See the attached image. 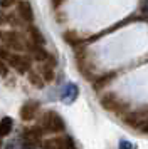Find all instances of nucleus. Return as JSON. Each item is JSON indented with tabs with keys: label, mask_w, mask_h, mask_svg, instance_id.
<instances>
[{
	"label": "nucleus",
	"mask_w": 148,
	"mask_h": 149,
	"mask_svg": "<svg viewBox=\"0 0 148 149\" xmlns=\"http://www.w3.org/2000/svg\"><path fill=\"white\" fill-rule=\"evenodd\" d=\"M113 77H114V74H106V75H103V77H99L98 81H94L93 82L94 91H101L103 87H106L108 84L113 81Z\"/></svg>",
	"instance_id": "14"
},
{
	"label": "nucleus",
	"mask_w": 148,
	"mask_h": 149,
	"mask_svg": "<svg viewBox=\"0 0 148 149\" xmlns=\"http://www.w3.org/2000/svg\"><path fill=\"white\" fill-rule=\"evenodd\" d=\"M56 65H57V59H56L54 54L49 55V59H47L46 62L39 64L37 72L40 74L42 81L46 82V84H51V82H54V79H56Z\"/></svg>",
	"instance_id": "6"
},
{
	"label": "nucleus",
	"mask_w": 148,
	"mask_h": 149,
	"mask_svg": "<svg viewBox=\"0 0 148 149\" xmlns=\"http://www.w3.org/2000/svg\"><path fill=\"white\" fill-rule=\"evenodd\" d=\"M121 119H123V122L128 127L135 129V131H141L148 121V107H143L140 111H131L126 116H123Z\"/></svg>",
	"instance_id": "4"
},
{
	"label": "nucleus",
	"mask_w": 148,
	"mask_h": 149,
	"mask_svg": "<svg viewBox=\"0 0 148 149\" xmlns=\"http://www.w3.org/2000/svg\"><path fill=\"white\" fill-rule=\"evenodd\" d=\"M99 102H101V106H103V109H106V111L120 116V117H123V116H126L130 112L128 102L123 101L120 95H116L114 92H108V94L101 95Z\"/></svg>",
	"instance_id": "3"
},
{
	"label": "nucleus",
	"mask_w": 148,
	"mask_h": 149,
	"mask_svg": "<svg viewBox=\"0 0 148 149\" xmlns=\"http://www.w3.org/2000/svg\"><path fill=\"white\" fill-rule=\"evenodd\" d=\"M5 64L8 65V69L17 70V74L25 75L29 70H32V61L27 57L25 54H10V57L5 61Z\"/></svg>",
	"instance_id": "5"
},
{
	"label": "nucleus",
	"mask_w": 148,
	"mask_h": 149,
	"mask_svg": "<svg viewBox=\"0 0 148 149\" xmlns=\"http://www.w3.org/2000/svg\"><path fill=\"white\" fill-rule=\"evenodd\" d=\"M25 29H27L25 39L30 42V44H34V45H40V47L46 45V37H44V34H42L35 25L30 24V25H25Z\"/></svg>",
	"instance_id": "10"
},
{
	"label": "nucleus",
	"mask_w": 148,
	"mask_h": 149,
	"mask_svg": "<svg viewBox=\"0 0 148 149\" xmlns=\"http://www.w3.org/2000/svg\"><path fill=\"white\" fill-rule=\"evenodd\" d=\"M0 42L2 47L10 50L13 54H24L25 52V34L20 30H0Z\"/></svg>",
	"instance_id": "2"
},
{
	"label": "nucleus",
	"mask_w": 148,
	"mask_h": 149,
	"mask_svg": "<svg viewBox=\"0 0 148 149\" xmlns=\"http://www.w3.org/2000/svg\"><path fill=\"white\" fill-rule=\"evenodd\" d=\"M27 81L30 82V84H32L34 87H37V89H42L44 87V86H46V82L42 81V77H40V74L39 72H37V70H29V72H27Z\"/></svg>",
	"instance_id": "13"
},
{
	"label": "nucleus",
	"mask_w": 148,
	"mask_h": 149,
	"mask_svg": "<svg viewBox=\"0 0 148 149\" xmlns=\"http://www.w3.org/2000/svg\"><path fill=\"white\" fill-rule=\"evenodd\" d=\"M15 8H17L15 15L20 19L22 24L30 25L34 22V10H32V5L29 2H15Z\"/></svg>",
	"instance_id": "8"
},
{
	"label": "nucleus",
	"mask_w": 148,
	"mask_h": 149,
	"mask_svg": "<svg viewBox=\"0 0 148 149\" xmlns=\"http://www.w3.org/2000/svg\"><path fill=\"white\" fill-rule=\"evenodd\" d=\"M8 72H10L8 65L4 61H0V77H8Z\"/></svg>",
	"instance_id": "15"
},
{
	"label": "nucleus",
	"mask_w": 148,
	"mask_h": 149,
	"mask_svg": "<svg viewBox=\"0 0 148 149\" xmlns=\"http://www.w3.org/2000/svg\"><path fill=\"white\" fill-rule=\"evenodd\" d=\"M24 137L29 144H35V146H40L42 142V137H44V132L40 131L39 126H32V127H25L24 129Z\"/></svg>",
	"instance_id": "11"
},
{
	"label": "nucleus",
	"mask_w": 148,
	"mask_h": 149,
	"mask_svg": "<svg viewBox=\"0 0 148 149\" xmlns=\"http://www.w3.org/2000/svg\"><path fill=\"white\" fill-rule=\"evenodd\" d=\"M62 39H64V42H66L67 45H71L73 49H78L81 45H84V39L76 30H66L62 34Z\"/></svg>",
	"instance_id": "12"
},
{
	"label": "nucleus",
	"mask_w": 148,
	"mask_h": 149,
	"mask_svg": "<svg viewBox=\"0 0 148 149\" xmlns=\"http://www.w3.org/2000/svg\"><path fill=\"white\" fill-rule=\"evenodd\" d=\"M35 126H39L42 132H51V134H56V136H61V132L66 131V124L62 121L56 111H44L42 114L39 116V121Z\"/></svg>",
	"instance_id": "1"
},
{
	"label": "nucleus",
	"mask_w": 148,
	"mask_h": 149,
	"mask_svg": "<svg viewBox=\"0 0 148 149\" xmlns=\"http://www.w3.org/2000/svg\"><path fill=\"white\" fill-rule=\"evenodd\" d=\"M12 5H15L13 2H0V7H4V8H7V7H12Z\"/></svg>",
	"instance_id": "16"
},
{
	"label": "nucleus",
	"mask_w": 148,
	"mask_h": 149,
	"mask_svg": "<svg viewBox=\"0 0 148 149\" xmlns=\"http://www.w3.org/2000/svg\"><path fill=\"white\" fill-rule=\"evenodd\" d=\"M39 112H40V104L37 101H25L24 106L20 107V119L25 122H30V121H35L39 117Z\"/></svg>",
	"instance_id": "7"
},
{
	"label": "nucleus",
	"mask_w": 148,
	"mask_h": 149,
	"mask_svg": "<svg viewBox=\"0 0 148 149\" xmlns=\"http://www.w3.org/2000/svg\"><path fill=\"white\" fill-rule=\"evenodd\" d=\"M42 149H67V136H52L42 139L40 142Z\"/></svg>",
	"instance_id": "9"
}]
</instances>
